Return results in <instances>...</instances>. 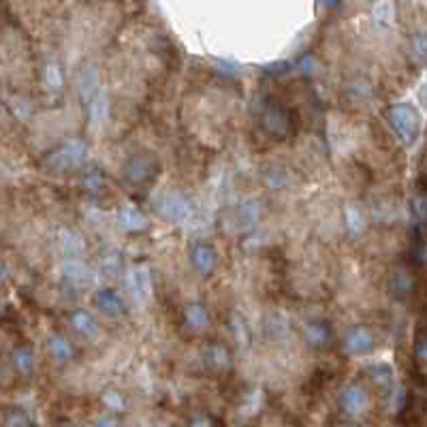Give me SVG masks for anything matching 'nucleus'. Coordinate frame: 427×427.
Segmentation results:
<instances>
[{"instance_id": "obj_1", "label": "nucleus", "mask_w": 427, "mask_h": 427, "mask_svg": "<svg viewBox=\"0 0 427 427\" xmlns=\"http://www.w3.org/2000/svg\"><path fill=\"white\" fill-rule=\"evenodd\" d=\"M387 122L395 137L404 143L406 147H412L421 135L423 129V120L421 113L415 105L410 103H395L387 111Z\"/></svg>"}, {"instance_id": "obj_2", "label": "nucleus", "mask_w": 427, "mask_h": 427, "mask_svg": "<svg viewBox=\"0 0 427 427\" xmlns=\"http://www.w3.org/2000/svg\"><path fill=\"white\" fill-rule=\"evenodd\" d=\"M156 210L167 222H178V224L186 222L192 214L190 201L180 190H167L165 194H161L156 201Z\"/></svg>"}, {"instance_id": "obj_3", "label": "nucleus", "mask_w": 427, "mask_h": 427, "mask_svg": "<svg viewBox=\"0 0 427 427\" xmlns=\"http://www.w3.org/2000/svg\"><path fill=\"white\" fill-rule=\"evenodd\" d=\"M88 158V145L82 139H69L64 141L56 152L49 156V165L54 169H80Z\"/></svg>"}, {"instance_id": "obj_4", "label": "nucleus", "mask_w": 427, "mask_h": 427, "mask_svg": "<svg viewBox=\"0 0 427 427\" xmlns=\"http://www.w3.org/2000/svg\"><path fill=\"white\" fill-rule=\"evenodd\" d=\"M340 408L350 419H361L370 410V395L359 383H350L342 389Z\"/></svg>"}, {"instance_id": "obj_5", "label": "nucleus", "mask_w": 427, "mask_h": 427, "mask_svg": "<svg viewBox=\"0 0 427 427\" xmlns=\"http://www.w3.org/2000/svg\"><path fill=\"white\" fill-rule=\"evenodd\" d=\"M156 175V161L152 156H131L124 163V178H127L133 186H141L152 182Z\"/></svg>"}, {"instance_id": "obj_6", "label": "nucleus", "mask_w": 427, "mask_h": 427, "mask_svg": "<svg viewBox=\"0 0 427 427\" xmlns=\"http://www.w3.org/2000/svg\"><path fill=\"white\" fill-rule=\"evenodd\" d=\"M190 265L201 275V278H210L218 267V253L216 248L208 242H197L190 248Z\"/></svg>"}, {"instance_id": "obj_7", "label": "nucleus", "mask_w": 427, "mask_h": 427, "mask_svg": "<svg viewBox=\"0 0 427 427\" xmlns=\"http://www.w3.org/2000/svg\"><path fill=\"white\" fill-rule=\"evenodd\" d=\"M374 346H376L374 331L370 327H365V325H357V327L350 329L344 338V348L350 357H363V355L372 353Z\"/></svg>"}, {"instance_id": "obj_8", "label": "nucleus", "mask_w": 427, "mask_h": 427, "mask_svg": "<svg viewBox=\"0 0 427 427\" xmlns=\"http://www.w3.org/2000/svg\"><path fill=\"white\" fill-rule=\"evenodd\" d=\"M263 129L269 137L275 139H284L291 131V116L284 107L280 105H271L263 113Z\"/></svg>"}, {"instance_id": "obj_9", "label": "nucleus", "mask_w": 427, "mask_h": 427, "mask_svg": "<svg viewBox=\"0 0 427 427\" xmlns=\"http://www.w3.org/2000/svg\"><path fill=\"white\" fill-rule=\"evenodd\" d=\"M304 342L312 348V350H325L329 348L334 342V331H331V325L322 318L310 320L304 329Z\"/></svg>"}, {"instance_id": "obj_10", "label": "nucleus", "mask_w": 427, "mask_h": 427, "mask_svg": "<svg viewBox=\"0 0 427 427\" xmlns=\"http://www.w3.org/2000/svg\"><path fill=\"white\" fill-rule=\"evenodd\" d=\"M94 301H96L98 310L109 318H120L127 314V301H124V297L116 289H109V287L98 289L94 295Z\"/></svg>"}, {"instance_id": "obj_11", "label": "nucleus", "mask_w": 427, "mask_h": 427, "mask_svg": "<svg viewBox=\"0 0 427 427\" xmlns=\"http://www.w3.org/2000/svg\"><path fill=\"white\" fill-rule=\"evenodd\" d=\"M62 278L73 284V287H90L94 282V273L92 269L82 261V259H64L62 263Z\"/></svg>"}, {"instance_id": "obj_12", "label": "nucleus", "mask_w": 427, "mask_h": 427, "mask_svg": "<svg viewBox=\"0 0 427 427\" xmlns=\"http://www.w3.org/2000/svg\"><path fill=\"white\" fill-rule=\"evenodd\" d=\"M129 287L135 295L137 301L145 304V301L152 299V275H149V269L145 265H139L135 269H131L129 273Z\"/></svg>"}, {"instance_id": "obj_13", "label": "nucleus", "mask_w": 427, "mask_h": 427, "mask_svg": "<svg viewBox=\"0 0 427 427\" xmlns=\"http://www.w3.org/2000/svg\"><path fill=\"white\" fill-rule=\"evenodd\" d=\"M75 84H78V92L82 96V100H90L96 96V92L100 90L98 88V71L92 66V64H84L78 75H75Z\"/></svg>"}, {"instance_id": "obj_14", "label": "nucleus", "mask_w": 427, "mask_h": 427, "mask_svg": "<svg viewBox=\"0 0 427 427\" xmlns=\"http://www.w3.org/2000/svg\"><path fill=\"white\" fill-rule=\"evenodd\" d=\"M71 325L75 334L84 340H96L100 336V325L88 310H78L71 314Z\"/></svg>"}, {"instance_id": "obj_15", "label": "nucleus", "mask_w": 427, "mask_h": 427, "mask_svg": "<svg viewBox=\"0 0 427 427\" xmlns=\"http://www.w3.org/2000/svg\"><path fill=\"white\" fill-rule=\"evenodd\" d=\"M88 118H90V127L94 131L105 127V122L109 118V96L105 90H98L96 96L88 103Z\"/></svg>"}, {"instance_id": "obj_16", "label": "nucleus", "mask_w": 427, "mask_h": 427, "mask_svg": "<svg viewBox=\"0 0 427 427\" xmlns=\"http://www.w3.org/2000/svg\"><path fill=\"white\" fill-rule=\"evenodd\" d=\"M118 224L129 233H141L147 229V218L139 208H135L133 203H127L118 212Z\"/></svg>"}, {"instance_id": "obj_17", "label": "nucleus", "mask_w": 427, "mask_h": 427, "mask_svg": "<svg viewBox=\"0 0 427 427\" xmlns=\"http://www.w3.org/2000/svg\"><path fill=\"white\" fill-rule=\"evenodd\" d=\"M184 320L192 331L201 334L212 325V314H210L206 304H201V301H192V304H188L184 308Z\"/></svg>"}, {"instance_id": "obj_18", "label": "nucleus", "mask_w": 427, "mask_h": 427, "mask_svg": "<svg viewBox=\"0 0 427 427\" xmlns=\"http://www.w3.org/2000/svg\"><path fill=\"white\" fill-rule=\"evenodd\" d=\"M203 363L212 372H227L231 367V355L229 350L220 344H210L203 353Z\"/></svg>"}, {"instance_id": "obj_19", "label": "nucleus", "mask_w": 427, "mask_h": 427, "mask_svg": "<svg viewBox=\"0 0 427 427\" xmlns=\"http://www.w3.org/2000/svg\"><path fill=\"white\" fill-rule=\"evenodd\" d=\"M389 284H391L393 295L399 297V299L410 297L412 291H415V278H412V273H410L406 267H397V269H393Z\"/></svg>"}, {"instance_id": "obj_20", "label": "nucleus", "mask_w": 427, "mask_h": 427, "mask_svg": "<svg viewBox=\"0 0 427 427\" xmlns=\"http://www.w3.org/2000/svg\"><path fill=\"white\" fill-rule=\"evenodd\" d=\"M35 350L30 346H17L13 348V353H11V365L17 374L21 376H30L33 370H35Z\"/></svg>"}, {"instance_id": "obj_21", "label": "nucleus", "mask_w": 427, "mask_h": 427, "mask_svg": "<svg viewBox=\"0 0 427 427\" xmlns=\"http://www.w3.org/2000/svg\"><path fill=\"white\" fill-rule=\"evenodd\" d=\"M47 350H49V355H52L56 361L60 363H66L73 359L75 355V350H73V344L69 342V338L64 334H54V336H49L47 340Z\"/></svg>"}, {"instance_id": "obj_22", "label": "nucleus", "mask_w": 427, "mask_h": 427, "mask_svg": "<svg viewBox=\"0 0 427 427\" xmlns=\"http://www.w3.org/2000/svg\"><path fill=\"white\" fill-rule=\"evenodd\" d=\"M58 242H60V250L64 259H82L84 255V242L82 237L71 231V229H62L60 235H58Z\"/></svg>"}, {"instance_id": "obj_23", "label": "nucleus", "mask_w": 427, "mask_h": 427, "mask_svg": "<svg viewBox=\"0 0 427 427\" xmlns=\"http://www.w3.org/2000/svg\"><path fill=\"white\" fill-rule=\"evenodd\" d=\"M43 84L47 90H52L54 94H60L64 90V75L56 62H47L43 69Z\"/></svg>"}, {"instance_id": "obj_24", "label": "nucleus", "mask_w": 427, "mask_h": 427, "mask_svg": "<svg viewBox=\"0 0 427 427\" xmlns=\"http://www.w3.org/2000/svg\"><path fill=\"white\" fill-rule=\"evenodd\" d=\"M344 216H346V229L350 231V235H361L365 231V214L359 206L350 203Z\"/></svg>"}, {"instance_id": "obj_25", "label": "nucleus", "mask_w": 427, "mask_h": 427, "mask_svg": "<svg viewBox=\"0 0 427 427\" xmlns=\"http://www.w3.org/2000/svg\"><path fill=\"white\" fill-rule=\"evenodd\" d=\"M370 374V381L376 385V387H381V389H387L393 385V367L387 365V363H376L367 370Z\"/></svg>"}, {"instance_id": "obj_26", "label": "nucleus", "mask_w": 427, "mask_h": 427, "mask_svg": "<svg viewBox=\"0 0 427 427\" xmlns=\"http://www.w3.org/2000/svg\"><path fill=\"white\" fill-rule=\"evenodd\" d=\"M231 331H233V338L239 346H248L250 344V327H248V322L246 318L239 314V312H233L231 314Z\"/></svg>"}, {"instance_id": "obj_27", "label": "nucleus", "mask_w": 427, "mask_h": 427, "mask_svg": "<svg viewBox=\"0 0 427 427\" xmlns=\"http://www.w3.org/2000/svg\"><path fill=\"white\" fill-rule=\"evenodd\" d=\"M259 218H261V203L257 199H248L239 210V220L244 222V227H253V224L259 222Z\"/></svg>"}, {"instance_id": "obj_28", "label": "nucleus", "mask_w": 427, "mask_h": 427, "mask_svg": "<svg viewBox=\"0 0 427 427\" xmlns=\"http://www.w3.org/2000/svg\"><path fill=\"white\" fill-rule=\"evenodd\" d=\"M372 17L376 24H383V26H389L395 19V7L391 3H376L372 7Z\"/></svg>"}, {"instance_id": "obj_29", "label": "nucleus", "mask_w": 427, "mask_h": 427, "mask_svg": "<svg viewBox=\"0 0 427 427\" xmlns=\"http://www.w3.org/2000/svg\"><path fill=\"white\" fill-rule=\"evenodd\" d=\"M410 54L417 62L427 60V33H417L410 41Z\"/></svg>"}, {"instance_id": "obj_30", "label": "nucleus", "mask_w": 427, "mask_h": 427, "mask_svg": "<svg viewBox=\"0 0 427 427\" xmlns=\"http://www.w3.org/2000/svg\"><path fill=\"white\" fill-rule=\"evenodd\" d=\"M100 399H103V404L113 412H122L124 408H127V399H124V395L120 391L109 389V391H105L103 395H100Z\"/></svg>"}, {"instance_id": "obj_31", "label": "nucleus", "mask_w": 427, "mask_h": 427, "mask_svg": "<svg viewBox=\"0 0 427 427\" xmlns=\"http://www.w3.org/2000/svg\"><path fill=\"white\" fill-rule=\"evenodd\" d=\"M410 212L415 220H419L421 224H427V194H415L410 199Z\"/></svg>"}, {"instance_id": "obj_32", "label": "nucleus", "mask_w": 427, "mask_h": 427, "mask_svg": "<svg viewBox=\"0 0 427 427\" xmlns=\"http://www.w3.org/2000/svg\"><path fill=\"white\" fill-rule=\"evenodd\" d=\"M120 265H122V261H120V255L116 253V250H109V253L103 255V259H100V269H103L107 275L118 273Z\"/></svg>"}, {"instance_id": "obj_33", "label": "nucleus", "mask_w": 427, "mask_h": 427, "mask_svg": "<svg viewBox=\"0 0 427 427\" xmlns=\"http://www.w3.org/2000/svg\"><path fill=\"white\" fill-rule=\"evenodd\" d=\"M9 109L13 111V116L15 118H19V120H26L28 118V113H30V105H28V100H24L21 96H13V98H9Z\"/></svg>"}, {"instance_id": "obj_34", "label": "nucleus", "mask_w": 427, "mask_h": 427, "mask_svg": "<svg viewBox=\"0 0 427 427\" xmlns=\"http://www.w3.org/2000/svg\"><path fill=\"white\" fill-rule=\"evenodd\" d=\"M103 186H105V178L98 171H88L84 175V188L88 192H98Z\"/></svg>"}, {"instance_id": "obj_35", "label": "nucleus", "mask_w": 427, "mask_h": 427, "mask_svg": "<svg viewBox=\"0 0 427 427\" xmlns=\"http://www.w3.org/2000/svg\"><path fill=\"white\" fill-rule=\"evenodd\" d=\"M5 427H33V421L26 412L21 410H11L7 415V421H5Z\"/></svg>"}, {"instance_id": "obj_36", "label": "nucleus", "mask_w": 427, "mask_h": 427, "mask_svg": "<svg viewBox=\"0 0 427 427\" xmlns=\"http://www.w3.org/2000/svg\"><path fill=\"white\" fill-rule=\"evenodd\" d=\"M216 71L224 78H237L239 75V64L233 60H216Z\"/></svg>"}, {"instance_id": "obj_37", "label": "nucleus", "mask_w": 427, "mask_h": 427, "mask_svg": "<svg viewBox=\"0 0 427 427\" xmlns=\"http://www.w3.org/2000/svg\"><path fill=\"white\" fill-rule=\"evenodd\" d=\"M297 69H299L301 73H304V75H308V78H312V75L318 73V62H316V58H314L312 54H306L304 58L299 60Z\"/></svg>"}, {"instance_id": "obj_38", "label": "nucleus", "mask_w": 427, "mask_h": 427, "mask_svg": "<svg viewBox=\"0 0 427 427\" xmlns=\"http://www.w3.org/2000/svg\"><path fill=\"white\" fill-rule=\"evenodd\" d=\"M415 357L421 363H427V336H421L415 346Z\"/></svg>"}, {"instance_id": "obj_39", "label": "nucleus", "mask_w": 427, "mask_h": 427, "mask_svg": "<svg viewBox=\"0 0 427 427\" xmlns=\"http://www.w3.org/2000/svg\"><path fill=\"white\" fill-rule=\"evenodd\" d=\"M404 404H406V391H404V387H399V389L393 393V399H391L393 412H399L401 408H404Z\"/></svg>"}, {"instance_id": "obj_40", "label": "nucleus", "mask_w": 427, "mask_h": 427, "mask_svg": "<svg viewBox=\"0 0 427 427\" xmlns=\"http://www.w3.org/2000/svg\"><path fill=\"white\" fill-rule=\"evenodd\" d=\"M188 427H216V425L208 415H194V417H190Z\"/></svg>"}, {"instance_id": "obj_41", "label": "nucleus", "mask_w": 427, "mask_h": 427, "mask_svg": "<svg viewBox=\"0 0 427 427\" xmlns=\"http://www.w3.org/2000/svg\"><path fill=\"white\" fill-rule=\"evenodd\" d=\"M94 427H120V425H118V421H116L113 417H100V419L94 423Z\"/></svg>"}, {"instance_id": "obj_42", "label": "nucleus", "mask_w": 427, "mask_h": 427, "mask_svg": "<svg viewBox=\"0 0 427 427\" xmlns=\"http://www.w3.org/2000/svg\"><path fill=\"white\" fill-rule=\"evenodd\" d=\"M287 66H289V62H278V64H271L267 71H269V73H275V75H280V73H287V71H289Z\"/></svg>"}, {"instance_id": "obj_43", "label": "nucleus", "mask_w": 427, "mask_h": 427, "mask_svg": "<svg viewBox=\"0 0 427 427\" xmlns=\"http://www.w3.org/2000/svg\"><path fill=\"white\" fill-rule=\"evenodd\" d=\"M419 94H421V100H423V105L427 107V80L423 82V86H421V92H419Z\"/></svg>"}, {"instance_id": "obj_44", "label": "nucleus", "mask_w": 427, "mask_h": 427, "mask_svg": "<svg viewBox=\"0 0 427 427\" xmlns=\"http://www.w3.org/2000/svg\"><path fill=\"white\" fill-rule=\"evenodd\" d=\"M71 427H78V425H71Z\"/></svg>"}]
</instances>
